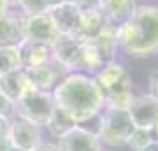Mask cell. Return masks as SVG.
Returning a JSON list of instances; mask_svg holds the SVG:
<instances>
[{
    "instance_id": "cell-26",
    "label": "cell",
    "mask_w": 158,
    "mask_h": 151,
    "mask_svg": "<svg viewBox=\"0 0 158 151\" xmlns=\"http://www.w3.org/2000/svg\"><path fill=\"white\" fill-rule=\"evenodd\" d=\"M11 119L13 117H0V141L7 139L11 133Z\"/></svg>"
},
{
    "instance_id": "cell-28",
    "label": "cell",
    "mask_w": 158,
    "mask_h": 151,
    "mask_svg": "<svg viewBox=\"0 0 158 151\" xmlns=\"http://www.w3.org/2000/svg\"><path fill=\"white\" fill-rule=\"evenodd\" d=\"M30 151H59V148H57V144L55 142H39L34 148V149H30Z\"/></svg>"
},
{
    "instance_id": "cell-5",
    "label": "cell",
    "mask_w": 158,
    "mask_h": 151,
    "mask_svg": "<svg viewBox=\"0 0 158 151\" xmlns=\"http://www.w3.org/2000/svg\"><path fill=\"white\" fill-rule=\"evenodd\" d=\"M22 23H23V39L36 41L43 44H52L57 41L60 36L57 25L53 23L48 13L43 15H34V16H23L22 15Z\"/></svg>"
},
{
    "instance_id": "cell-32",
    "label": "cell",
    "mask_w": 158,
    "mask_h": 151,
    "mask_svg": "<svg viewBox=\"0 0 158 151\" xmlns=\"http://www.w3.org/2000/svg\"><path fill=\"white\" fill-rule=\"evenodd\" d=\"M7 4H9V7H18L20 6V0H7Z\"/></svg>"
},
{
    "instance_id": "cell-11",
    "label": "cell",
    "mask_w": 158,
    "mask_h": 151,
    "mask_svg": "<svg viewBox=\"0 0 158 151\" xmlns=\"http://www.w3.org/2000/svg\"><path fill=\"white\" fill-rule=\"evenodd\" d=\"M101 68H103V61H101L94 43L93 41H82L68 73H85V75L94 77Z\"/></svg>"
},
{
    "instance_id": "cell-19",
    "label": "cell",
    "mask_w": 158,
    "mask_h": 151,
    "mask_svg": "<svg viewBox=\"0 0 158 151\" xmlns=\"http://www.w3.org/2000/svg\"><path fill=\"white\" fill-rule=\"evenodd\" d=\"M126 73H128V69H126L121 62L114 61V62L103 64V68L94 75V80H96V84L101 87V91L107 93V91H110Z\"/></svg>"
},
{
    "instance_id": "cell-17",
    "label": "cell",
    "mask_w": 158,
    "mask_h": 151,
    "mask_svg": "<svg viewBox=\"0 0 158 151\" xmlns=\"http://www.w3.org/2000/svg\"><path fill=\"white\" fill-rule=\"evenodd\" d=\"M107 25L108 23L103 18V15L100 13V9H93V11L82 13V20H80V29H78L77 39H80V41H94L103 32V29Z\"/></svg>"
},
{
    "instance_id": "cell-9",
    "label": "cell",
    "mask_w": 158,
    "mask_h": 151,
    "mask_svg": "<svg viewBox=\"0 0 158 151\" xmlns=\"http://www.w3.org/2000/svg\"><path fill=\"white\" fill-rule=\"evenodd\" d=\"M11 141L15 146L22 148L25 151L34 149L39 142H43V133H41V128L32 124L27 119H22L18 115H13L11 119Z\"/></svg>"
},
{
    "instance_id": "cell-6",
    "label": "cell",
    "mask_w": 158,
    "mask_h": 151,
    "mask_svg": "<svg viewBox=\"0 0 158 151\" xmlns=\"http://www.w3.org/2000/svg\"><path fill=\"white\" fill-rule=\"evenodd\" d=\"M25 71H27V77L30 80L32 89L34 91H43V93H52L57 87L59 82L68 75V71L53 59L41 66H37V68L25 69Z\"/></svg>"
},
{
    "instance_id": "cell-22",
    "label": "cell",
    "mask_w": 158,
    "mask_h": 151,
    "mask_svg": "<svg viewBox=\"0 0 158 151\" xmlns=\"http://www.w3.org/2000/svg\"><path fill=\"white\" fill-rule=\"evenodd\" d=\"M153 139H155V135H153L151 130H139V128H135L133 130V133H131V137H130V141H128V146L133 151H142L144 148L153 141Z\"/></svg>"
},
{
    "instance_id": "cell-25",
    "label": "cell",
    "mask_w": 158,
    "mask_h": 151,
    "mask_svg": "<svg viewBox=\"0 0 158 151\" xmlns=\"http://www.w3.org/2000/svg\"><path fill=\"white\" fill-rule=\"evenodd\" d=\"M71 2L82 13H87V11H93V9L100 7V0H71Z\"/></svg>"
},
{
    "instance_id": "cell-14",
    "label": "cell",
    "mask_w": 158,
    "mask_h": 151,
    "mask_svg": "<svg viewBox=\"0 0 158 151\" xmlns=\"http://www.w3.org/2000/svg\"><path fill=\"white\" fill-rule=\"evenodd\" d=\"M18 52H20V62H22L23 69L37 68V66L53 59L52 57V46L36 43V41H29V39H23L18 44Z\"/></svg>"
},
{
    "instance_id": "cell-21",
    "label": "cell",
    "mask_w": 158,
    "mask_h": 151,
    "mask_svg": "<svg viewBox=\"0 0 158 151\" xmlns=\"http://www.w3.org/2000/svg\"><path fill=\"white\" fill-rule=\"evenodd\" d=\"M22 68L18 46H0V77Z\"/></svg>"
},
{
    "instance_id": "cell-1",
    "label": "cell",
    "mask_w": 158,
    "mask_h": 151,
    "mask_svg": "<svg viewBox=\"0 0 158 151\" xmlns=\"http://www.w3.org/2000/svg\"><path fill=\"white\" fill-rule=\"evenodd\" d=\"M52 94L55 107L64 110L80 126L96 119L105 108V93L94 77L85 73H68Z\"/></svg>"
},
{
    "instance_id": "cell-24",
    "label": "cell",
    "mask_w": 158,
    "mask_h": 151,
    "mask_svg": "<svg viewBox=\"0 0 158 151\" xmlns=\"http://www.w3.org/2000/svg\"><path fill=\"white\" fill-rule=\"evenodd\" d=\"M15 115V103L0 91V117H13Z\"/></svg>"
},
{
    "instance_id": "cell-15",
    "label": "cell",
    "mask_w": 158,
    "mask_h": 151,
    "mask_svg": "<svg viewBox=\"0 0 158 151\" xmlns=\"http://www.w3.org/2000/svg\"><path fill=\"white\" fill-rule=\"evenodd\" d=\"M23 41V23L20 13L0 16V46H18Z\"/></svg>"
},
{
    "instance_id": "cell-13",
    "label": "cell",
    "mask_w": 158,
    "mask_h": 151,
    "mask_svg": "<svg viewBox=\"0 0 158 151\" xmlns=\"http://www.w3.org/2000/svg\"><path fill=\"white\" fill-rule=\"evenodd\" d=\"M0 91L6 94L13 103H16L20 98H23L27 93L34 91V89L30 86L27 71L23 68H18V69H13V71L0 77Z\"/></svg>"
},
{
    "instance_id": "cell-33",
    "label": "cell",
    "mask_w": 158,
    "mask_h": 151,
    "mask_svg": "<svg viewBox=\"0 0 158 151\" xmlns=\"http://www.w3.org/2000/svg\"><path fill=\"white\" fill-rule=\"evenodd\" d=\"M153 135H155V139L158 141V119H156V123H155V126H153Z\"/></svg>"
},
{
    "instance_id": "cell-4",
    "label": "cell",
    "mask_w": 158,
    "mask_h": 151,
    "mask_svg": "<svg viewBox=\"0 0 158 151\" xmlns=\"http://www.w3.org/2000/svg\"><path fill=\"white\" fill-rule=\"evenodd\" d=\"M53 110H55L53 94L43 91H30L15 103V115L27 119L39 128L46 126Z\"/></svg>"
},
{
    "instance_id": "cell-20",
    "label": "cell",
    "mask_w": 158,
    "mask_h": 151,
    "mask_svg": "<svg viewBox=\"0 0 158 151\" xmlns=\"http://www.w3.org/2000/svg\"><path fill=\"white\" fill-rule=\"evenodd\" d=\"M75 126H77V123L73 121L64 110H60L59 107H55V110L52 112L50 119H48V123H46L44 128L50 132V135L60 139V137L66 135V133H68L69 130H73Z\"/></svg>"
},
{
    "instance_id": "cell-27",
    "label": "cell",
    "mask_w": 158,
    "mask_h": 151,
    "mask_svg": "<svg viewBox=\"0 0 158 151\" xmlns=\"http://www.w3.org/2000/svg\"><path fill=\"white\" fill-rule=\"evenodd\" d=\"M149 94H153L158 100V69H155L149 77Z\"/></svg>"
},
{
    "instance_id": "cell-30",
    "label": "cell",
    "mask_w": 158,
    "mask_h": 151,
    "mask_svg": "<svg viewBox=\"0 0 158 151\" xmlns=\"http://www.w3.org/2000/svg\"><path fill=\"white\" fill-rule=\"evenodd\" d=\"M9 4H7V0H0V16L2 15H7L9 13Z\"/></svg>"
},
{
    "instance_id": "cell-2",
    "label": "cell",
    "mask_w": 158,
    "mask_h": 151,
    "mask_svg": "<svg viewBox=\"0 0 158 151\" xmlns=\"http://www.w3.org/2000/svg\"><path fill=\"white\" fill-rule=\"evenodd\" d=\"M117 41L131 59L158 53V6H137L131 18L117 27Z\"/></svg>"
},
{
    "instance_id": "cell-16",
    "label": "cell",
    "mask_w": 158,
    "mask_h": 151,
    "mask_svg": "<svg viewBox=\"0 0 158 151\" xmlns=\"http://www.w3.org/2000/svg\"><path fill=\"white\" fill-rule=\"evenodd\" d=\"M80 43L82 41L77 39L75 36L60 34L57 37V41L52 44V57H53V61H57L59 64L68 71L73 62V59H75V55H77V52H78Z\"/></svg>"
},
{
    "instance_id": "cell-23",
    "label": "cell",
    "mask_w": 158,
    "mask_h": 151,
    "mask_svg": "<svg viewBox=\"0 0 158 151\" xmlns=\"http://www.w3.org/2000/svg\"><path fill=\"white\" fill-rule=\"evenodd\" d=\"M20 15L23 16H34V15H43L48 11L44 0H20Z\"/></svg>"
},
{
    "instance_id": "cell-29",
    "label": "cell",
    "mask_w": 158,
    "mask_h": 151,
    "mask_svg": "<svg viewBox=\"0 0 158 151\" xmlns=\"http://www.w3.org/2000/svg\"><path fill=\"white\" fill-rule=\"evenodd\" d=\"M46 2V7L52 9V7H57V6H62V4H68L71 0H44Z\"/></svg>"
},
{
    "instance_id": "cell-31",
    "label": "cell",
    "mask_w": 158,
    "mask_h": 151,
    "mask_svg": "<svg viewBox=\"0 0 158 151\" xmlns=\"http://www.w3.org/2000/svg\"><path fill=\"white\" fill-rule=\"evenodd\" d=\"M142 151H158V141H156V139H153V141H151V142L148 144Z\"/></svg>"
},
{
    "instance_id": "cell-18",
    "label": "cell",
    "mask_w": 158,
    "mask_h": 151,
    "mask_svg": "<svg viewBox=\"0 0 158 151\" xmlns=\"http://www.w3.org/2000/svg\"><path fill=\"white\" fill-rule=\"evenodd\" d=\"M96 50L100 53L103 64H108V62H114L115 55H117V50H119V41H117V29L112 27V25H107L103 32L93 41Z\"/></svg>"
},
{
    "instance_id": "cell-8",
    "label": "cell",
    "mask_w": 158,
    "mask_h": 151,
    "mask_svg": "<svg viewBox=\"0 0 158 151\" xmlns=\"http://www.w3.org/2000/svg\"><path fill=\"white\" fill-rule=\"evenodd\" d=\"M59 151H101L100 139L96 132L77 124L73 130H69L66 135L57 139Z\"/></svg>"
},
{
    "instance_id": "cell-7",
    "label": "cell",
    "mask_w": 158,
    "mask_h": 151,
    "mask_svg": "<svg viewBox=\"0 0 158 151\" xmlns=\"http://www.w3.org/2000/svg\"><path fill=\"white\" fill-rule=\"evenodd\" d=\"M128 114L135 128L153 132V126L158 119V100L149 93L135 96L128 108Z\"/></svg>"
},
{
    "instance_id": "cell-34",
    "label": "cell",
    "mask_w": 158,
    "mask_h": 151,
    "mask_svg": "<svg viewBox=\"0 0 158 151\" xmlns=\"http://www.w3.org/2000/svg\"><path fill=\"white\" fill-rule=\"evenodd\" d=\"M9 151H25V149H22V148H18V146H15V144H13V146H11V149Z\"/></svg>"
},
{
    "instance_id": "cell-3",
    "label": "cell",
    "mask_w": 158,
    "mask_h": 151,
    "mask_svg": "<svg viewBox=\"0 0 158 151\" xmlns=\"http://www.w3.org/2000/svg\"><path fill=\"white\" fill-rule=\"evenodd\" d=\"M133 130H135V126L131 123L128 110L103 108V112L100 114V123H98L96 135H98L101 144L119 148V146L128 144Z\"/></svg>"
},
{
    "instance_id": "cell-10",
    "label": "cell",
    "mask_w": 158,
    "mask_h": 151,
    "mask_svg": "<svg viewBox=\"0 0 158 151\" xmlns=\"http://www.w3.org/2000/svg\"><path fill=\"white\" fill-rule=\"evenodd\" d=\"M53 23L57 25V29L60 34H68V36H78L80 29V20H82V11H80L73 2L52 7L46 11Z\"/></svg>"
},
{
    "instance_id": "cell-12",
    "label": "cell",
    "mask_w": 158,
    "mask_h": 151,
    "mask_svg": "<svg viewBox=\"0 0 158 151\" xmlns=\"http://www.w3.org/2000/svg\"><path fill=\"white\" fill-rule=\"evenodd\" d=\"M100 13L112 27H121L135 13V0H100Z\"/></svg>"
}]
</instances>
